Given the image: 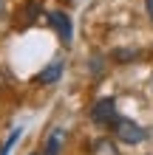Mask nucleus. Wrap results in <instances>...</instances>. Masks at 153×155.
Here are the masks:
<instances>
[{
  "label": "nucleus",
  "mask_w": 153,
  "mask_h": 155,
  "mask_svg": "<svg viewBox=\"0 0 153 155\" xmlns=\"http://www.w3.org/2000/svg\"><path fill=\"white\" fill-rule=\"evenodd\" d=\"M113 130H116V138H119L122 144H142L148 138V130L139 124L128 121V118H116L113 121Z\"/></svg>",
  "instance_id": "f257e3e1"
},
{
  "label": "nucleus",
  "mask_w": 153,
  "mask_h": 155,
  "mask_svg": "<svg viewBox=\"0 0 153 155\" xmlns=\"http://www.w3.org/2000/svg\"><path fill=\"white\" fill-rule=\"evenodd\" d=\"M91 118L99 127H108L111 121H116V102L113 99H99V102L91 107Z\"/></svg>",
  "instance_id": "f03ea898"
},
{
  "label": "nucleus",
  "mask_w": 153,
  "mask_h": 155,
  "mask_svg": "<svg viewBox=\"0 0 153 155\" xmlns=\"http://www.w3.org/2000/svg\"><path fill=\"white\" fill-rule=\"evenodd\" d=\"M48 23L57 28V34H60V40H62V42H71V20L65 17V12H60V8L48 12Z\"/></svg>",
  "instance_id": "7ed1b4c3"
},
{
  "label": "nucleus",
  "mask_w": 153,
  "mask_h": 155,
  "mask_svg": "<svg viewBox=\"0 0 153 155\" xmlns=\"http://www.w3.org/2000/svg\"><path fill=\"white\" fill-rule=\"evenodd\" d=\"M60 76H62V62H51L48 68L40 71V82H46V85H54Z\"/></svg>",
  "instance_id": "20e7f679"
},
{
  "label": "nucleus",
  "mask_w": 153,
  "mask_h": 155,
  "mask_svg": "<svg viewBox=\"0 0 153 155\" xmlns=\"http://www.w3.org/2000/svg\"><path fill=\"white\" fill-rule=\"evenodd\" d=\"M62 130H54L51 133V138H48V144H46V155H60V144H62Z\"/></svg>",
  "instance_id": "39448f33"
},
{
  "label": "nucleus",
  "mask_w": 153,
  "mask_h": 155,
  "mask_svg": "<svg viewBox=\"0 0 153 155\" xmlns=\"http://www.w3.org/2000/svg\"><path fill=\"white\" fill-rule=\"evenodd\" d=\"M17 138H20V130H14L12 135H9V141H6V147H3V152H0V155H9V150L14 147V141H17Z\"/></svg>",
  "instance_id": "423d86ee"
},
{
  "label": "nucleus",
  "mask_w": 153,
  "mask_h": 155,
  "mask_svg": "<svg viewBox=\"0 0 153 155\" xmlns=\"http://www.w3.org/2000/svg\"><path fill=\"white\" fill-rule=\"evenodd\" d=\"M148 14H150V20H153V0H148Z\"/></svg>",
  "instance_id": "0eeeda50"
},
{
  "label": "nucleus",
  "mask_w": 153,
  "mask_h": 155,
  "mask_svg": "<svg viewBox=\"0 0 153 155\" xmlns=\"http://www.w3.org/2000/svg\"><path fill=\"white\" fill-rule=\"evenodd\" d=\"M0 14H3V0H0Z\"/></svg>",
  "instance_id": "6e6552de"
}]
</instances>
